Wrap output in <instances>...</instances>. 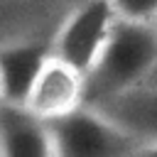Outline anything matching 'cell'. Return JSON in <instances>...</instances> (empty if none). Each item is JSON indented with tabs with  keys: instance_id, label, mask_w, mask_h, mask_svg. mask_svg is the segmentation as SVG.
<instances>
[{
	"instance_id": "1",
	"label": "cell",
	"mask_w": 157,
	"mask_h": 157,
	"mask_svg": "<svg viewBox=\"0 0 157 157\" xmlns=\"http://www.w3.org/2000/svg\"><path fill=\"white\" fill-rule=\"evenodd\" d=\"M157 69V22L118 17L113 34L86 76V103L98 105L110 96L150 81Z\"/></svg>"
},
{
	"instance_id": "2",
	"label": "cell",
	"mask_w": 157,
	"mask_h": 157,
	"mask_svg": "<svg viewBox=\"0 0 157 157\" xmlns=\"http://www.w3.org/2000/svg\"><path fill=\"white\" fill-rule=\"evenodd\" d=\"M54 155L59 157H115L137 155V140L113 123L96 105L83 103L81 108L49 120Z\"/></svg>"
},
{
	"instance_id": "7",
	"label": "cell",
	"mask_w": 157,
	"mask_h": 157,
	"mask_svg": "<svg viewBox=\"0 0 157 157\" xmlns=\"http://www.w3.org/2000/svg\"><path fill=\"white\" fill-rule=\"evenodd\" d=\"M49 54H52V47H44L37 42H20L0 49V74L5 86V101H17V103L27 101L29 88Z\"/></svg>"
},
{
	"instance_id": "6",
	"label": "cell",
	"mask_w": 157,
	"mask_h": 157,
	"mask_svg": "<svg viewBox=\"0 0 157 157\" xmlns=\"http://www.w3.org/2000/svg\"><path fill=\"white\" fill-rule=\"evenodd\" d=\"M125 132H130L140 150L150 142H157V83H142L118 96L105 98L96 105ZM137 150V152H140Z\"/></svg>"
},
{
	"instance_id": "9",
	"label": "cell",
	"mask_w": 157,
	"mask_h": 157,
	"mask_svg": "<svg viewBox=\"0 0 157 157\" xmlns=\"http://www.w3.org/2000/svg\"><path fill=\"white\" fill-rule=\"evenodd\" d=\"M0 101H5V86H2V74H0Z\"/></svg>"
},
{
	"instance_id": "4",
	"label": "cell",
	"mask_w": 157,
	"mask_h": 157,
	"mask_svg": "<svg viewBox=\"0 0 157 157\" xmlns=\"http://www.w3.org/2000/svg\"><path fill=\"white\" fill-rule=\"evenodd\" d=\"M86 103V74H81L69 61L49 54L29 88L25 101L44 120H56Z\"/></svg>"
},
{
	"instance_id": "5",
	"label": "cell",
	"mask_w": 157,
	"mask_h": 157,
	"mask_svg": "<svg viewBox=\"0 0 157 157\" xmlns=\"http://www.w3.org/2000/svg\"><path fill=\"white\" fill-rule=\"evenodd\" d=\"M0 155L2 157H54L49 120L17 101H0Z\"/></svg>"
},
{
	"instance_id": "3",
	"label": "cell",
	"mask_w": 157,
	"mask_h": 157,
	"mask_svg": "<svg viewBox=\"0 0 157 157\" xmlns=\"http://www.w3.org/2000/svg\"><path fill=\"white\" fill-rule=\"evenodd\" d=\"M115 22L118 12L110 0H86L74 12H69L61 27L56 29L49 44L52 54L88 76L91 69L98 64Z\"/></svg>"
},
{
	"instance_id": "8",
	"label": "cell",
	"mask_w": 157,
	"mask_h": 157,
	"mask_svg": "<svg viewBox=\"0 0 157 157\" xmlns=\"http://www.w3.org/2000/svg\"><path fill=\"white\" fill-rule=\"evenodd\" d=\"M118 17L135 22H157V0H110Z\"/></svg>"
}]
</instances>
